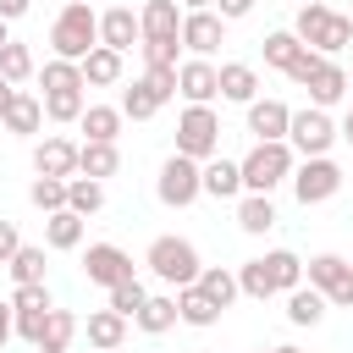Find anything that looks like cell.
<instances>
[{
	"mask_svg": "<svg viewBox=\"0 0 353 353\" xmlns=\"http://www.w3.org/2000/svg\"><path fill=\"white\" fill-rule=\"evenodd\" d=\"M17 248H22V232H17V221H6V215H0V265H6Z\"/></svg>",
	"mask_w": 353,
	"mask_h": 353,
	"instance_id": "7dc6e473",
	"label": "cell"
},
{
	"mask_svg": "<svg viewBox=\"0 0 353 353\" xmlns=\"http://www.w3.org/2000/svg\"><path fill=\"white\" fill-rule=\"evenodd\" d=\"M193 287L215 303V309H232L243 292H237V270H226V265H204L199 276H193Z\"/></svg>",
	"mask_w": 353,
	"mask_h": 353,
	"instance_id": "cb8c5ba5",
	"label": "cell"
},
{
	"mask_svg": "<svg viewBox=\"0 0 353 353\" xmlns=\"http://www.w3.org/2000/svg\"><path fill=\"white\" fill-rule=\"evenodd\" d=\"M259 353H276V347H259Z\"/></svg>",
	"mask_w": 353,
	"mask_h": 353,
	"instance_id": "680465c9",
	"label": "cell"
},
{
	"mask_svg": "<svg viewBox=\"0 0 353 353\" xmlns=\"http://www.w3.org/2000/svg\"><path fill=\"white\" fill-rule=\"evenodd\" d=\"M83 276L94 281V287H116V281H127V276H138L132 270V254L127 248H116V243H88V254H83Z\"/></svg>",
	"mask_w": 353,
	"mask_h": 353,
	"instance_id": "9c48e42d",
	"label": "cell"
},
{
	"mask_svg": "<svg viewBox=\"0 0 353 353\" xmlns=\"http://www.w3.org/2000/svg\"><path fill=\"white\" fill-rule=\"evenodd\" d=\"M132 325H138V331H149V336L171 331V325H176V298H154V292H149V298H143V309L132 314Z\"/></svg>",
	"mask_w": 353,
	"mask_h": 353,
	"instance_id": "836d02e7",
	"label": "cell"
},
{
	"mask_svg": "<svg viewBox=\"0 0 353 353\" xmlns=\"http://www.w3.org/2000/svg\"><path fill=\"white\" fill-rule=\"evenodd\" d=\"M276 353H303V347H276Z\"/></svg>",
	"mask_w": 353,
	"mask_h": 353,
	"instance_id": "6f0895ef",
	"label": "cell"
},
{
	"mask_svg": "<svg viewBox=\"0 0 353 353\" xmlns=\"http://www.w3.org/2000/svg\"><path fill=\"white\" fill-rule=\"evenodd\" d=\"M33 171H39V176H77V143L61 138V132L39 138V143H33Z\"/></svg>",
	"mask_w": 353,
	"mask_h": 353,
	"instance_id": "7c38bea8",
	"label": "cell"
},
{
	"mask_svg": "<svg viewBox=\"0 0 353 353\" xmlns=\"http://www.w3.org/2000/svg\"><path fill=\"white\" fill-rule=\"evenodd\" d=\"M0 127H6V132H17V138H33V132L44 127V105H39V94L17 88V94H11V105H6V116H0Z\"/></svg>",
	"mask_w": 353,
	"mask_h": 353,
	"instance_id": "e0dca14e",
	"label": "cell"
},
{
	"mask_svg": "<svg viewBox=\"0 0 353 353\" xmlns=\"http://www.w3.org/2000/svg\"><path fill=\"white\" fill-rule=\"evenodd\" d=\"M176 39H182L188 55H204L210 61L226 44V17H215V11H182V33Z\"/></svg>",
	"mask_w": 353,
	"mask_h": 353,
	"instance_id": "30bf717a",
	"label": "cell"
},
{
	"mask_svg": "<svg viewBox=\"0 0 353 353\" xmlns=\"http://www.w3.org/2000/svg\"><path fill=\"white\" fill-rule=\"evenodd\" d=\"M176 6H182V11H210L215 0H176Z\"/></svg>",
	"mask_w": 353,
	"mask_h": 353,
	"instance_id": "11a10c76",
	"label": "cell"
},
{
	"mask_svg": "<svg viewBox=\"0 0 353 353\" xmlns=\"http://www.w3.org/2000/svg\"><path fill=\"white\" fill-rule=\"evenodd\" d=\"M6 270H11V281H17V287H22V281H44V248L22 243V248L6 259Z\"/></svg>",
	"mask_w": 353,
	"mask_h": 353,
	"instance_id": "74e56055",
	"label": "cell"
},
{
	"mask_svg": "<svg viewBox=\"0 0 353 353\" xmlns=\"http://www.w3.org/2000/svg\"><path fill=\"white\" fill-rule=\"evenodd\" d=\"M143 265H149V276L165 281V287H193V276L204 270V265H199V248H193L188 237H171V232L149 243Z\"/></svg>",
	"mask_w": 353,
	"mask_h": 353,
	"instance_id": "3957f363",
	"label": "cell"
},
{
	"mask_svg": "<svg viewBox=\"0 0 353 353\" xmlns=\"http://www.w3.org/2000/svg\"><path fill=\"white\" fill-rule=\"evenodd\" d=\"M259 259H265V276H270L276 292H292V287L303 281V259H298L292 248H270V254H259Z\"/></svg>",
	"mask_w": 353,
	"mask_h": 353,
	"instance_id": "83f0119b",
	"label": "cell"
},
{
	"mask_svg": "<svg viewBox=\"0 0 353 353\" xmlns=\"http://www.w3.org/2000/svg\"><path fill=\"white\" fill-rule=\"evenodd\" d=\"M44 243L61 248V254L77 248V243H83V215H77V210H55V215H44Z\"/></svg>",
	"mask_w": 353,
	"mask_h": 353,
	"instance_id": "4dcf8cb0",
	"label": "cell"
},
{
	"mask_svg": "<svg viewBox=\"0 0 353 353\" xmlns=\"http://www.w3.org/2000/svg\"><path fill=\"white\" fill-rule=\"evenodd\" d=\"M303 276H309V287H320V292H331L342 276H347V259L342 254H314L309 265H303Z\"/></svg>",
	"mask_w": 353,
	"mask_h": 353,
	"instance_id": "d590c367",
	"label": "cell"
},
{
	"mask_svg": "<svg viewBox=\"0 0 353 353\" xmlns=\"http://www.w3.org/2000/svg\"><path fill=\"white\" fill-rule=\"evenodd\" d=\"M176 154H188V160L221 154V116H215L210 105H188V110L176 116Z\"/></svg>",
	"mask_w": 353,
	"mask_h": 353,
	"instance_id": "5b68a950",
	"label": "cell"
},
{
	"mask_svg": "<svg viewBox=\"0 0 353 353\" xmlns=\"http://www.w3.org/2000/svg\"><path fill=\"white\" fill-rule=\"evenodd\" d=\"M347 44H353V17L331 11V28H325V44H320V55H342Z\"/></svg>",
	"mask_w": 353,
	"mask_h": 353,
	"instance_id": "b9f144b4",
	"label": "cell"
},
{
	"mask_svg": "<svg viewBox=\"0 0 353 353\" xmlns=\"http://www.w3.org/2000/svg\"><path fill=\"white\" fill-rule=\"evenodd\" d=\"M94 353H99V347H94Z\"/></svg>",
	"mask_w": 353,
	"mask_h": 353,
	"instance_id": "94428289",
	"label": "cell"
},
{
	"mask_svg": "<svg viewBox=\"0 0 353 353\" xmlns=\"http://www.w3.org/2000/svg\"><path fill=\"white\" fill-rule=\"evenodd\" d=\"M11 94H17V83H11L6 72H0V116H6V105H11Z\"/></svg>",
	"mask_w": 353,
	"mask_h": 353,
	"instance_id": "f5cc1de1",
	"label": "cell"
},
{
	"mask_svg": "<svg viewBox=\"0 0 353 353\" xmlns=\"http://www.w3.org/2000/svg\"><path fill=\"white\" fill-rule=\"evenodd\" d=\"M287 320H292V325H320V320H325V292L298 281V287L287 292Z\"/></svg>",
	"mask_w": 353,
	"mask_h": 353,
	"instance_id": "f1b7e54d",
	"label": "cell"
},
{
	"mask_svg": "<svg viewBox=\"0 0 353 353\" xmlns=\"http://www.w3.org/2000/svg\"><path fill=\"white\" fill-rule=\"evenodd\" d=\"M77 66H83V83H88V88H116V83H121V50L94 44Z\"/></svg>",
	"mask_w": 353,
	"mask_h": 353,
	"instance_id": "44dd1931",
	"label": "cell"
},
{
	"mask_svg": "<svg viewBox=\"0 0 353 353\" xmlns=\"http://www.w3.org/2000/svg\"><path fill=\"white\" fill-rule=\"evenodd\" d=\"M11 336H17V331H11V298H0V347H6Z\"/></svg>",
	"mask_w": 353,
	"mask_h": 353,
	"instance_id": "816d5d0a",
	"label": "cell"
},
{
	"mask_svg": "<svg viewBox=\"0 0 353 353\" xmlns=\"http://www.w3.org/2000/svg\"><path fill=\"white\" fill-rule=\"evenodd\" d=\"M298 50H303V39H298L292 28H281V33H265V66H276V72H287V66L298 61Z\"/></svg>",
	"mask_w": 353,
	"mask_h": 353,
	"instance_id": "e575fe53",
	"label": "cell"
},
{
	"mask_svg": "<svg viewBox=\"0 0 353 353\" xmlns=\"http://www.w3.org/2000/svg\"><path fill=\"white\" fill-rule=\"evenodd\" d=\"M99 44L105 50H132V44H143V33H138V11L132 6H110V11H99Z\"/></svg>",
	"mask_w": 353,
	"mask_h": 353,
	"instance_id": "4fadbf2b",
	"label": "cell"
},
{
	"mask_svg": "<svg viewBox=\"0 0 353 353\" xmlns=\"http://www.w3.org/2000/svg\"><path fill=\"white\" fill-rule=\"evenodd\" d=\"M28 199H33V210H44V215L66 210V176H33Z\"/></svg>",
	"mask_w": 353,
	"mask_h": 353,
	"instance_id": "8d00e7d4",
	"label": "cell"
},
{
	"mask_svg": "<svg viewBox=\"0 0 353 353\" xmlns=\"http://www.w3.org/2000/svg\"><path fill=\"white\" fill-rule=\"evenodd\" d=\"M176 94H182L188 105H210V99L221 94L215 61H204V55H188V61H176Z\"/></svg>",
	"mask_w": 353,
	"mask_h": 353,
	"instance_id": "8fae6325",
	"label": "cell"
},
{
	"mask_svg": "<svg viewBox=\"0 0 353 353\" xmlns=\"http://www.w3.org/2000/svg\"><path fill=\"white\" fill-rule=\"evenodd\" d=\"M143 298H149V287H143L138 276H127V281H116V287H110V309H116V314H127V320L143 309Z\"/></svg>",
	"mask_w": 353,
	"mask_h": 353,
	"instance_id": "60d3db41",
	"label": "cell"
},
{
	"mask_svg": "<svg viewBox=\"0 0 353 353\" xmlns=\"http://www.w3.org/2000/svg\"><path fill=\"white\" fill-rule=\"evenodd\" d=\"M237 226H243L248 237H265V232L276 226V204H270V193H243V199H237Z\"/></svg>",
	"mask_w": 353,
	"mask_h": 353,
	"instance_id": "4316f807",
	"label": "cell"
},
{
	"mask_svg": "<svg viewBox=\"0 0 353 353\" xmlns=\"http://www.w3.org/2000/svg\"><path fill=\"white\" fill-rule=\"evenodd\" d=\"M331 143H336V121H331L320 105L292 110V121H287V149H292L298 160H309V154H331Z\"/></svg>",
	"mask_w": 353,
	"mask_h": 353,
	"instance_id": "52a82bcc",
	"label": "cell"
},
{
	"mask_svg": "<svg viewBox=\"0 0 353 353\" xmlns=\"http://www.w3.org/2000/svg\"><path fill=\"white\" fill-rule=\"evenodd\" d=\"M66 210H77L83 221H88L94 210H105V182H94V176H66Z\"/></svg>",
	"mask_w": 353,
	"mask_h": 353,
	"instance_id": "d6a6232c",
	"label": "cell"
},
{
	"mask_svg": "<svg viewBox=\"0 0 353 353\" xmlns=\"http://www.w3.org/2000/svg\"><path fill=\"white\" fill-rule=\"evenodd\" d=\"M138 50H143V66H176V50H182V39H143Z\"/></svg>",
	"mask_w": 353,
	"mask_h": 353,
	"instance_id": "ee69618b",
	"label": "cell"
},
{
	"mask_svg": "<svg viewBox=\"0 0 353 353\" xmlns=\"http://www.w3.org/2000/svg\"><path fill=\"white\" fill-rule=\"evenodd\" d=\"M55 309V303H50ZM50 309H11V331L22 336V342H39V331H44V320H50Z\"/></svg>",
	"mask_w": 353,
	"mask_h": 353,
	"instance_id": "7bdbcfd3",
	"label": "cell"
},
{
	"mask_svg": "<svg viewBox=\"0 0 353 353\" xmlns=\"http://www.w3.org/2000/svg\"><path fill=\"white\" fill-rule=\"evenodd\" d=\"M292 199L309 210V204H325V199H336V188H342V165L331 160V154H309V160H298L292 165Z\"/></svg>",
	"mask_w": 353,
	"mask_h": 353,
	"instance_id": "8992f818",
	"label": "cell"
},
{
	"mask_svg": "<svg viewBox=\"0 0 353 353\" xmlns=\"http://www.w3.org/2000/svg\"><path fill=\"white\" fill-rule=\"evenodd\" d=\"M287 121H292V110L281 99H248V132H254V143L287 138Z\"/></svg>",
	"mask_w": 353,
	"mask_h": 353,
	"instance_id": "5bb4252c",
	"label": "cell"
},
{
	"mask_svg": "<svg viewBox=\"0 0 353 353\" xmlns=\"http://www.w3.org/2000/svg\"><path fill=\"white\" fill-rule=\"evenodd\" d=\"M83 88H88V83H66V88H44V99H39V105H44V116H50L55 127H72V121L83 116V105H88V99H83Z\"/></svg>",
	"mask_w": 353,
	"mask_h": 353,
	"instance_id": "7402d4cb",
	"label": "cell"
},
{
	"mask_svg": "<svg viewBox=\"0 0 353 353\" xmlns=\"http://www.w3.org/2000/svg\"><path fill=\"white\" fill-rule=\"evenodd\" d=\"M199 165L204 160H188V154H171L165 165H160V176H154V199L165 204V210H188L204 188H199Z\"/></svg>",
	"mask_w": 353,
	"mask_h": 353,
	"instance_id": "ba28073f",
	"label": "cell"
},
{
	"mask_svg": "<svg viewBox=\"0 0 353 353\" xmlns=\"http://www.w3.org/2000/svg\"><path fill=\"white\" fill-rule=\"evenodd\" d=\"M94 44H99V11H94L88 0H66L61 17L50 22V50H55L61 61H83Z\"/></svg>",
	"mask_w": 353,
	"mask_h": 353,
	"instance_id": "6da1fadb",
	"label": "cell"
},
{
	"mask_svg": "<svg viewBox=\"0 0 353 353\" xmlns=\"http://www.w3.org/2000/svg\"><path fill=\"white\" fill-rule=\"evenodd\" d=\"M303 88H309V105L331 110V105H336V99L347 94V72H342V66H336L331 55H320V66L309 72V83H303Z\"/></svg>",
	"mask_w": 353,
	"mask_h": 353,
	"instance_id": "9a60e30c",
	"label": "cell"
},
{
	"mask_svg": "<svg viewBox=\"0 0 353 353\" xmlns=\"http://www.w3.org/2000/svg\"><path fill=\"white\" fill-rule=\"evenodd\" d=\"M325 28H331V6H325V0H303L298 17H292V33H298L309 50H320V44H325Z\"/></svg>",
	"mask_w": 353,
	"mask_h": 353,
	"instance_id": "484cf974",
	"label": "cell"
},
{
	"mask_svg": "<svg viewBox=\"0 0 353 353\" xmlns=\"http://www.w3.org/2000/svg\"><path fill=\"white\" fill-rule=\"evenodd\" d=\"M210 11H215V17H226V22H237V17H248V11H254V0H215Z\"/></svg>",
	"mask_w": 353,
	"mask_h": 353,
	"instance_id": "681fc988",
	"label": "cell"
},
{
	"mask_svg": "<svg viewBox=\"0 0 353 353\" xmlns=\"http://www.w3.org/2000/svg\"><path fill=\"white\" fill-rule=\"evenodd\" d=\"M237 292H243V298H259V303L276 292L270 276H265V259H243V265H237Z\"/></svg>",
	"mask_w": 353,
	"mask_h": 353,
	"instance_id": "f35d334b",
	"label": "cell"
},
{
	"mask_svg": "<svg viewBox=\"0 0 353 353\" xmlns=\"http://www.w3.org/2000/svg\"><path fill=\"white\" fill-rule=\"evenodd\" d=\"M292 165H298V154L287 149V138H276V143H254V149L237 160V171H243V193H276V188L292 176Z\"/></svg>",
	"mask_w": 353,
	"mask_h": 353,
	"instance_id": "7a4b0ae2",
	"label": "cell"
},
{
	"mask_svg": "<svg viewBox=\"0 0 353 353\" xmlns=\"http://www.w3.org/2000/svg\"><path fill=\"white\" fill-rule=\"evenodd\" d=\"M0 72H6L11 83H28V77H33V50L17 44V39H6V44H0Z\"/></svg>",
	"mask_w": 353,
	"mask_h": 353,
	"instance_id": "ab89813d",
	"label": "cell"
},
{
	"mask_svg": "<svg viewBox=\"0 0 353 353\" xmlns=\"http://www.w3.org/2000/svg\"><path fill=\"white\" fill-rule=\"evenodd\" d=\"M347 88H353V72H347Z\"/></svg>",
	"mask_w": 353,
	"mask_h": 353,
	"instance_id": "91938a15",
	"label": "cell"
},
{
	"mask_svg": "<svg viewBox=\"0 0 353 353\" xmlns=\"http://www.w3.org/2000/svg\"><path fill=\"white\" fill-rule=\"evenodd\" d=\"M11 309H50V287L44 281H22L11 292Z\"/></svg>",
	"mask_w": 353,
	"mask_h": 353,
	"instance_id": "f6af8a7d",
	"label": "cell"
},
{
	"mask_svg": "<svg viewBox=\"0 0 353 353\" xmlns=\"http://www.w3.org/2000/svg\"><path fill=\"white\" fill-rule=\"evenodd\" d=\"M176 320L204 331V325H215V320H221V309H215V303H210L199 287H176Z\"/></svg>",
	"mask_w": 353,
	"mask_h": 353,
	"instance_id": "1f68e13d",
	"label": "cell"
},
{
	"mask_svg": "<svg viewBox=\"0 0 353 353\" xmlns=\"http://www.w3.org/2000/svg\"><path fill=\"white\" fill-rule=\"evenodd\" d=\"M138 33H143V39H176V33H182V6H176V0H143Z\"/></svg>",
	"mask_w": 353,
	"mask_h": 353,
	"instance_id": "d6986e66",
	"label": "cell"
},
{
	"mask_svg": "<svg viewBox=\"0 0 353 353\" xmlns=\"http://www.w3.org/2000/svg\"><path fill=\"white\" fill-rule=\"evenodd\" d=\"M325 303H336V309H353V265H347V276L325 292Z\"/></svg>",
	"mask_w": 353,
	"mask_h": 353,
	"instance_id": "c3c4849f",
	"label": "cell"
},
{
	"mask_svg": "<svg viewBox=\"0 0 353 353\" xmlns=\"http://www.w3.org/2000/svg\"><path fill=\"white\" fill-rule=\"evenodd\" d=\"M199 188H204L210 199H237V193H243V171H237V160L210 154V160L199 165Z\"/></svg>",
	"mask_w": 353,
	"mask_h": 353,
	"instance_id": "ac0fdd59",
	"label": "cell"
},
{
	"mask_svg": "<svg viewBox=\"0 0 353 353\" xmlns=\"http://www.w3.org/2000/svg\"><path fill=\"white\" fill-rule=\"evenodd\" d=\"M6 28H11V22H6V17H0V44H6V39H11V33H6Z\"/></svg>",
	"mask_w": 353,
	"mask_h": 353,
	"instance_id": "9f6ffc18",
	"label": "cell"
},
{
	"mask_svg": "<svg viewBox=\"0 0 353 353\" xmlns=\"http://www.w3.org/2000/svg\"><path fill=\"white\" fill-rule=\"evenodd\" d=\"M121 105H83V116H77V127H83V138H94V143H116L121 138Z\"/></svg>",
	"mask_w": 353,
	"mask_h": 353,
	"instance_id": "603a6c76",
	"label": "cell"
},
{
	"mask_svg": "<svg viewBox=\"0 0 353 353\" xmlns=\"http://www.w3.org/2000/svg\"><path fill=\"white\" fill-rule=\"evenodd\" d=\"M83 331H88V347H99V353H116V347L127 342V314H116V309H94Z\"/></svg>",
	"mask_w": 353,
	"mask_h": 353,
	"instance_id": "d4e9b609",
	"label": "cell"
},
{
	"mask_svg": "<svg viewBox=\"0 0 353 353\" xmlns=\"http://www.w3.org/2000/svg\"><path fill=\"white\" fill-rule=\"evenodd\" d=\"M165 99H176V66H149L138 83H127V88H121V116L149 121Z\"/></svg>",
	"mask_w": 353,
	"mask_h": 353,
	"instance_id": "277c9868",
	"label": "cell"
},
{
	"mask_svg": "<svg viewBox=\"0 0 353 353\" xmlns=\"http://www.w3.org/2000/svg\"><path fill=\"white\" fill-rule=\"evenodd\" d=\"M336 138H347V143H353V105H347V116H342V127H336Z\"/></svg>",
	"mask_w": 353,
	"mask_h": 353,
	"instance_id": "db71d44e",
	"label": "cell"
},
{
	"mask_svg": "<svg viewBox=\"0 0 353 353\" xmlns=\"http://www.w3.org/2000/svg\"><path fill=\"white\" fill-rule=\"evenodd\" d=\"M314 66H320V50H309V44H303V50H298V61L287 66V77H292V83H309V72H314Z\"/></svg>",
	"mask_w": 353,
	"mask_h": 353,
	"instance_id": "bcb514c9",
	"label": "cell"
},
{
	"mask_svg": "<svg viewBox=\"0 0 353 353\" xmlns=\"http://www.w3.org/2000/svg\"><path fill=\"white\" fill-rule=\"evenodd\" d=\"M116 171H121V149H116V143H94V138L77 143V176L105 182V176H116Z\"/></svg>",
	"mask_w": 353,
	"mask_h": 353,
	"instance_id": "ffe728a7",
	"label": "cell"
},
{
	"mask_svg": "<svg viewBox=\"0 0 353 353\" xmlns=\"http://www.w3.org/2000/svg\"><path fill=\"white\" fill-rule=\"evenodd\" d=\"M28 6H33V0H0V17L17 22V17H28Z\"/></svg>",
	"mask_w": 353,
	"mask_h": 353,
	"instance_id": "f907efd6",
	"label": "cell"
},
{
	"mask_svg": "<svg viewBox=\"0 0 353 353\" xmlns=\"http://www.w3.org/2000/svg\"><path fill=\"white\" fill-rule=\"evenodd\" d=\"M72 336H77V314L72 309H50V320H44V331H39V353H66L72 347Z\"/></svg>",
	"mask_w": 353,
	"mask_h": 353,
	"instance_id": "f546056e",
	"label": "cell"
},
{
	"mask_svg": "<svg viewBox=\"0 0 353 353\" xmlns=\"http://www.w3.org/2000/svg\"><path fill=\"white\" fill-rule=\"evenodd\" d=\"M215 77H221V99H232V105L259 99V72H254L248 61H221V66H215Z\"/></svg>",
	"mask_w": 353,
	"mask_h": 353,
	"instance_id": "2e32d148",
	"label": "cell"
}]
</instances>
